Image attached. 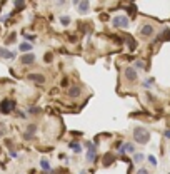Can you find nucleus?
I'll use <instances>...</instances> for the list:
<instances>
[{
	"label": "nucleus",
	"instance_id": "nucleus-8",
	"mask_svg": "<svg viewBox=\"0 0 170 174\" xmlns=\"http://www.w3.org/2000/svg\"><path fill=\"white\" fill-rule=\"evenodd\" d=\"M35 132H37V126H35V124H30V126H27V130L23 132V137L29 141V139L33 137V134H35Z\"/></svg>",
	"mask_w": 170,
	"mask_h": 174
},
{
	"label": "nucleus",
	"instance_id": "nucleus-9",
	"mask_svg": "<svg viewBox=\"0 0 170 174\" xmlns=\"http://www.w3.org/2000/svg\"><path fill=\"white\" fill-rule=\"evenodd\" d=\"M75 5H77V10H79L80 14H87L88 7H90V2H75Z\"/></svg>",
	"mask_w": 170,
	"mask_h": 174
},
{
	"label": "nucleus",
	"instance_id": "nucleus-23",
	"mask_svg": "<svg viewBox=\"0 0 170 174\" xmlns=\"http://www.w3.org/2000/svg\"><path fill=\"white\" fill-rule=\"evenodd\" d=\"M137 174H150V171H148L147 167H140V169L137 171Z\"/></svg>",
	"mask_w": 170,
	"mask_h": 174
},
{
	"label": "nucleus",
	"instance_id": "nucleus-31",
	"mask_svg": "<svg viewBox=\"0 0 170 174\" xmlns=\"http://www.w3.org/2000/svg\"><path fill=\"white\" fill-rule=\"evenodd\" d=\"M80 174H87V172H85V171H80Z\"/></svg>",
	"mask_w": 170,
	"mask_h": 174
},
{
	"label": "nucleus",
	"instance_id": "nucleus-1",
	"mask_svg": "<svg viewBox=\"0 0 170 174\" xmlns=\"http://www.w3.org/2000/svg\"><path fill=\"white\" fill-rule=\"evenodd\" d=\"M134 139L138 144H147V142L150 141V132H148V129H145V127L137 126L134 129Z\"/></svg>",
	"mask_w": 170,
	"mask_h": 174
},
{
	"label": "nucleus",
	"instance_id": "nucleus-22",
	"mask_svg": "<svg viewBox=\"0 0 170 174\" xmlns=\"http://www.w3.org/2000/svg\"><path fill=\"white\" fill-rule=\"evenodd\" d=\"M15 7H17V10H23L25 8V2H15Z\"/></svg>",
	"mask_w": 170,
	"mask_h": 174
},
{
	"label": "nucleus",
	"instance_id": "nucleus-25",
	"mask_svg": "<svg viewBox=\"0 0 170 174\" xmlns=\"http://www.w3.org/2000/svg\"><path fill=\"white\" fill-rule=\"evenodd\" d=\"M135 67H138V69H145V64L142 60H137V62H135Z\"/></svg>",
	"mask_w": 170,
	"mask_h": 174
},
{
	"label": "nucleus",
	"instance_id": "nucleus-12",
	"mask_svg": "<svg viewBox=\"0 0 170 174\" xmlns=\"http://www.w3.org/2000/svg\"><path fill=\"white\" fill-rule=\"evenodd\" d=\"M0 57H2V59H15V52H10V50H7L5 47H2V49H0Z\"/></svg>",
	"mask_w": 170,
	"mask_h": 174
},
{
	"label": "nucleus",
	"instance_id": "nucleus-4",
	"mask_svg": "<svg viewBox=\"0 0 170 174\" xmlns=\"http://www.w3.org/2000/svg\"><path fill=\"white\" fill-rule=\"evenodd\" d=\"M153 34H155V27L152 24H144L140 27V35L144 39H150V37H153Z\"/></svg>",
	"mask_w": 170,
	"mask_h": 174
},
{
	"label": "nucleus",
	"instance_id": "nucleus-13",
	"mask_svg": "<svg viewBox=\"0 0 170 174\" xmlns=\"http://www.w3.org/2000/svg\"><path fill=\"white\" fill-rule=\"evenodd\" d=\"M18 50H20V52H27V54H30V50H32V44H30V42H22L20 45H18Z\"/></svg>",
	"mask_w": 170,
	"mask_h": 174
},
{
	"label": "nucleus",
	"instance_id": "nucleus-20",
	"mask_svg": "<svg viewBox=\"0 0 170 174\" xmlns=\"http://www.w3.org/2000/svg\"><path fill=\"white\" fill-rule=\"evenodd\" d=\"M123 149H125V151H127V152H130V154H132V152H134V151H135V146H134V144H132V142H127V144H125V146H123Z\"/></svg>",
	"mask_w": 170,
	"mask_h": 174
},
{
	"label": "nucleus",
	"instance_id": "nucleus-29",
	"mask_svg": "<svg viewBox=\"0 0 170 174\" xmlns=\"http://www.w3.org/2000/svg\"><path fill=\"white\" fill-rule=\"evenodd\" d=\"M163 136H165L167 139H170V129H165V132H163Z\"/></svg>",
	"mask_w": 170,
	"mask_h": 174
},
{
	"label": "nucleus",
	"instance_id": "nucleus-7",
	"mask_svg": "<svg viewBox=\"0 0 170 174\" xmlns=\"http://www.w3.org/2000/svg\"><path fill=\"white\" fill-rule=\"evenodd\" d=\"M20 62H22L23 65H30L35 62V55H33L32 52H30V54H23L22 57H20Z\"/></svg>",
	"mask_w": 170,
	"mask_h": 174
},
{
	"label": "nucleus",
	"instance_id": "nucleus-28",
	"mask_svg": "<svg viewBox=\"0 0 170 174\" xmlns=\"http://www.w3.org/2000/svg\"><path fill=\"white\" fill-rule=\"evenodd\" d=\"M23 37H25L27 40H35V35H30V34H23Z\"/></svg>",
	"mask_w": 170,
	"mask_h": 174
},
{
	"label": "nucleus",
	"instance_id": "nucleus-10",
	"mask_svg": "<svg viewBox=\"0 0 170 174\" xmlns=\"http://www.w3.org/2000/svg\"><path fill=\"white\" fill-rule=\"evenodd\" d=\"M29 79L30 80H33V82H37V84H44L45 82V77L42 76V74H29Z\"/></svg>",
	"mask_w": 170,
	"mask_h": 174
},
{
	"label": "nucleus",
	"instance_id": "nucleus-14",
	"mask_svg": "<svg viewBox=\"0 0 170 174\" xmlns=\"http://www.w3.org/2000/svg\"><path fill=\"white\" fill-rule=\"evenodd\" d=\"M113 159H115V157H113L110 152H109V154H105V156H104V166H110V164L113 163Z\"/></svg>",
	"mask_w": 170,
	"mask_h": 174
},
{
	"label": "nucleus",
	"instance_id": "nucleus-15",
	"mask_svg": "<svg viewBox=\"0 0 170 174\" xmlns=\"http://www.w3.org/2000/svg\"><path fill=\"white\" fill-rule=\"evenodd\" d=\"M69 147L70 149H73V151L79 154V152H82V146L79 144V142H69Z\"/></svg>",
	"mask_w": 170,
	"mask_h": 174
},
{
	"label": "nucleus",
	"instance_id": "nucleus-24",
	"mask_svg": "<svg viewBox=\"0 0 170 174\" xmlns=\"http://www.w3.org/2000/svg\"><path fill=\"white\" fill-rule=\"evenodd\" d=\"M29 112H30V114H39L40 109H39V107H29Z\"/></svg>",
	"mask_w": 170,
	"mask_h": 174
},
{
	"label": "nucleus",
	"instance_id": "nucleus-16",
	"mask_svg": "<svg viewBox=\"0 0 170 174\" xmlns=\"http://www.w3.org/2000/svg\"><path fill=\"white\" fill-rule=\"evenodd\" d=\"M60 24H62V25H70V17H69V15H62V17H60Z\"/></svg>",
	"mask_w": 170,
	"mask_h": 174
},
{
	"label": "nucleus",
	"instance_id": "nucleus-21",
	"mask_svg": "<svg viewBox=\"0 0 170 174\" xmlns=\"http://www.w3.org/2000/svg\"><path fill=\"white\" fill-rule=\"evenodd\" d=\"M153 84V79H147V80H144V87L145 89H150V85Z\"/></svg>",
	"mask_w": 170,
	"mask_h": 174
},
{
	"label": "nucleus",
	"instance_id": "nucleus-2",
	"mask_svg": "<svg viewBox=\"0 0 170 174\" xmlns=\"http://www.w3.org/2000/svg\"><path fill=\"white\" fill-rule=\"evenodd\" d=\"M15 109V101L14 99H4V101L0 102V112L2 114H10L12 111Z\"/></svg>",
	"mask_w": 170,
	"mask_h": 174
},
{
	"label": "nucleus",
	"instance_id": "nucleus-6",
	"mask_svg": "<svg viewBox=\"0 0 170 174\" xmlns=\"http://www.w3.org/2000/svg\"><path fill=\"white\" fill-rule=\"evenodd\" d=\"M80 94H82V87H80V85H72L69 91H67V95L72 97V99H77Z\"/></svg>",
	"mask_w": 170,
	"mask_h": 174
},
{
	"label": "nucleus",
	"instance_id": "nucleus-30",
	"mask_svg": "<svg viewBox=\"0 0 170 174\" xmlns=\"http://www.w3.org/2000/svg\"><path fill=\"white\" fill-rule=\"evenodd\" d=\"M0 136H4V126L0 124Z\"/></svg>",
	"mask_w": 170,
	"mask_h": 174
},
{
	"label": "nucleus",
	"instance_id": "nucleus-3",
	"mask_svg": "<svg viewBox=\"0 0 170 174\" xmlns=\"http://www.w3.org/2000/svg\"><path fill=\"white\" fill-rule=\"evenodd\" d=\"M128 24H130V20H128L127 15H117V17H113V20H112V25L117 27V29H127Z\"/></svg>",
	"mask_w": 170,
	"mask_h": 174
},
{
	"label": "nucleus",
	"instance_id": "nucleus-5",
	"mask_svg": "<svg viewBox=\"0 0 170 174\" xmlns=\"http://www.w3.org/2000/svg\"><path fill=\"white\" fill-rule=\"evenodd\" d=\"M125 79L128 82H135L138 79V74H137V69L135 67H127L125 69Z\"/></svg>",
	"mask_w": 170,
	"mask_h": 174
},
{
	"label": "nucleus",
	"instance_id": "nucleus-11",
	"mask_svg": "<svg viewBox=\"0 0 170 174\" xmlns=\"http://www.w3.org/2000/svg\"><path fill=\"white\" fill-rule=\"evenodd\" d=\"M85 159H87V163H94V161L97 159V151H95V147H90V149H88Z\"/></svg>",
	"mask_w": 170,
	"mask_h": 174
},
{
	"label": "nucleus",
	"instance_id": "nucleus-17",
	"mask_svg": "<svg viewBox=\"0 0 170 174\" xmlns=\"http://www.w3.org/2000/svg\"><path fill=\"white\" fill-rule=\"evenodd\" d=\"M40 166H42V169H44V171H50V164H48V161L45 159V157L40 161Z\"/></svg>",
	"mask_w": 170,
	"mask_h": 174
},
{
	"label": "nucleus",
	"instance_id": "nucleus-19",
	"mask_svg": "<svg viewBox=\"0 0 170 174\" xmlns=\"http://www.w3.org/2000/svg\"><path fill=\"white\" fill-rule=\"evenodd\" d=\"M144 154H142V152H135V154H134V161H135V163H142V161H144Z\"/></svg>",
	"mask_w": 170,
	"mask_h": 174
},
{
	"label": "nucleus",
	"instance_id": "nucleus-18",
	"mask_svg": "<svg viewBox=\"0 0 170 174\" xmlns=\"http://www.w3.org/2000/svg\"><path fill=\"white\" fill-rule=\"evenodd\" d=\"M159 39H160V40H168V39H170V30H168V29H165V30L162 32V35L159 37Z\"/></svg>",
	"mask_w": 170,
	"mask_h": 174
},
{
	"label": "nucleus",
	"instance_id": "nucleus-27",
	"mask_svg": "<svg viewBox=\"0 0 170 174\" xmlns=\"http://www.w3.org/2000/svg\"><path fill=\"white\" fill-rule=\"evenodd\" d=\"M14 40H15V34H12V35H8V37H7L5 44H10V42H14Z\"/></svg>",
	"mask_w": 170,
	"mask_h": 174
},
{
	"label": "nucleus",
	"instance_id": "nucleus-26",
	"mask_svg": "<svg viewBox=\"0 0 170 174\" xmlns=\"http://www.w3.org/2000/svg\"><path fill=\"white\" fill-rule=\"evenodd\" d=\"M148 163L152 164V166H157V159L153 156H148Z\"/></svg>",
	"mask_w": 170,
	"mask_h": 174
}]
</instances>
